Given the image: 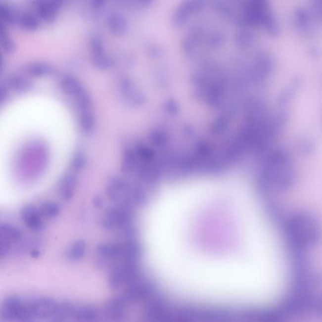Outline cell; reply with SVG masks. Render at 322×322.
I'll return each mask as SVG.
<instances>
[{
	"label": "cell",
	"mask_w": 322,
	"mask_h": 322,
	"mask_svg": "<svg viewBox=\"0 0 322 322\" xmlns=\"http://www.w3.org/2000/svg\"><path fill=\"white\" fill-rule=\"evenodd\" d=\"M152 252L157 272L178 290L227 302L251 300L266 281L252 247L249 207L233 183L180 184L157 198Z\"/></svg>",
	"instance_id": "cell-1"
},
{
	"label": "cell",
	"mask_w": 322,
	"mask_h": 322,
	"mask_svg": "<svg viewBox=\"0 0 322 322\" xmlns=\"http://www.w3.org/2000/svg\"><path fill=\"white\" fill-rule=\"evenodd\" d=\"M281 222L284 240L294 254H302L321 242L322 224L309 212H296L284 215Z\"/></svg>",
	"instance_id": "cell-2"
},
{
	"label": "cell",
	"mask_w": 322,
	"mask_h": 322,
	"mask_svg": "<svg viewBox=\"0 0 322 322\" xmlns=\"http://www.w3.org/2000/svg\"><path fill=\"white\" fill-rule=\"evenodd\" d=\"M269 164L268 184L274 193L283 194L295 186L298 178L297 167L288 150L275 149Z\"/></svg>",
	"instance_id": "cell-3"
},
{
	"label": "cell",
	"mask_w": 322,
	"mask_h": 322,
	"mask_svg": "<svg viewBox=\"0 0 322 322\" xmlns=\"http://www.w3.org/2000/svg\"><path fill=\"white\" fill-rule=\"evenodd\" d=\"M127 215L126 211L121 208H114L105 213L102 220L104 229L111 230L122 227L126 223Z\"/></svg>",
	"instance_id": "cell-4"
},
{
	"label": "cell",
	"mask_w": 322,
	"mask_h": 322,
	"mask_svg": "<svg viewBox=\"0 0 322 322\" xmlns=\"http://www.w3.org/2000/svg\"><path fill=\"white\" fill-rule=\"evenodd\" d=\"M21 217L27 228L33 231L40 230L43 228V221L38 210L33 206H27L22 210Z\"/></svg>",
	"instance_id": "cell-5"
},
{
	"label": "cell",
	"mask_w": 322,
	"mask_h": 322,
	"mask_svg": "<svg viewBox=\"0 0 322 322\" xmlns=\"http://www.w3.org/2000/svg\"><path fill=\"white\" fill-rule=\"evenodd\" d=\"M97 251L104 260H116L124 254V249L115 244H103L98 245Z\"/></svg>",
	"instance_id": "cell-6"
},
{
	"label": "cell",
	"mask_w": 322,
	"mask_h": 322,
	"mask_svg": "<svg viewBox=\"0 0 322 322\" xmlns=\"http://www.w3.org/2000/svg\"><path fill=\"white\" fill-rule=\"evenodd\" d=\"M126 189V184L119 178H114L110 180L107 187V193L111 200L119 202L123 200V195Z\"/></svg>",
	"instance_id": "cell-7"
},
{
	"label": "cell",
	"mask_w": 322,
	"mask_h": 322,
	"mask_svg": "<svg viewBox=\"0 0 322 322\" xmlns=\"http://www.w3.org/2000/svg\"><path fill=\"white\" fill-rule=\"evenodd\" d=\"M77 185V179L73 175H67L62 180L60 186L59 193L62 200L68 201L71 200L75 194Z\"/></svg>",
	"instance_id": "cell-8"
},
{
	"label": "cell",
	"mask_w": 322,
	"mask_h": 322,
	"mask_svg": "<svg viewBox=\"0 0 322 322\" xmlns=\"http://www.w3.org/2000/svg\"><path fill=\"white\" fill-rule=\"evenodd\" d=\"M108 27L113 33L122 34L126 31L127 23L126 18L121 14L113 12L108 18Z\"/></svg>",
	"instance_id": "cell-9"
},
{
	"label": "cell",
	"mask_w": 322,
	"mask_h": 322,
	"mask_svg": "<svg viewBox=\"0 0 322 322\" xmlns=\"http://www.w3.org/2000/svg\"><path fill=\"white\" fill-rule=\"evenodd\" d=\"M57 3L54 1H41L38 4L39 15L47 21L54 20L56 16Z\"/></svg>",
	"instance_id": "cell-10"
},
{
	"label": "cell",
	"mask_w": 322,
	"mask_h": 322,
	"mask_svg": "<svg viewBox=\"0 0 322 322\" xmlns=\"http://www.w3.org/2000/svg\"><path fill=\"white\" fill-rule=\"evenodd\" d=\"M61 87L64 91L76 97L84 92L82 86L76 78L72 76H66L61 81Z\"/></svg>",
	"instance_id": "cell-11"
},
{
	"label": "cell",
	"mask_w": 322,
	"mask_h": 322,
	"mask_svg": "<svg viewBox=\"0 0 322 322\" xmlns=\"http://www.w3.org/2000/svg\"><path fill=\"white\" fill-rule=\"evenodd\" d=\"M86 244L84 240H78L74 242L69 249L68 258L71 261H78L84 257Z\"/></svg>",
	"instance_id": "cell-12"
},
{
	"label": "cell",
	"mask_w": 322,
	"mask_h": 322,
	"mask_svg": "<svg viewBox=\"0 0 322 322\" xmlns=\"http://www.w3.org/2000/svg\"><path fill=\"white\" fill-rule=\"evenodd\" d=\"M8 82L10 87L17 91H24L31 86V82L28 79L18 75L11 76Z\"/></svg>",
	"instance_id": "cell-13"
},
{
	"label": "cell",
	"mask_w": 322,
	"mask_h": 322,
	"mask_svg": "<svg viewBox=\"0 0 322 322\" xmlns=\"http://www.w3.org/2000/svg\"><path fill=\"white\" fill-rule=\"evenodd\" d=\"M28 70L32 75L42 76L49 75L53 71V68L47 64L37 62L30 64L28 67Z\"/></svg>",
	"instance_id": "cell-14"
},
{
	"label": "cell",
	"mask_w": 322,
	"mask_h": 322,
	"mask_svg": "<svg viewBox=\"0 0 322 322\" xmlns=\"http://www.w3.org/2000/svg\"><path fill=\"white\" fill-rule=\"evenodd\" d=\"M20 24L27 29H35L39 26L38 18L32 14L25 13L18 18Z\"/></svg>",
	"instance_id": "cell-15"
},
{
	"label": "cell",
	"mask_w": 322,
	"mask_h": 322,
	"mask_svg": "<svg viewBox=\"0 0 322 322\" xmlns=\"http://www.w3.org/2000/svg\"><path fill=\"white\" fill-rule=\"evenodd\" d=\"M41 210L44 216L48 219H54L59 214V208L57 204L50 201L44 203Z\"/></svg>",
	"instance_id": "cell-16"
},
{
	"label": "cell",
	"mask_w": 322,
	"mask_h": 322,
	"mask_svg": "<svg viewBox=\"0 0 322 322\" xmlns=\"http://www.w3.org/2000/svg\"><path fill=\"white\" fill-rule=\"evenodd\" d=\"M80 124L83 131H85L86 133H90L94 127V120L93 115L89 111H85L81 115Z\"/></svg>",
	"instance_id": "cell-17"
},
{
	"label": "cell",
	"mask_w": 322,
	"mask_h": 322,
	"mask_svg": "<svg viewBox=\"0 0 322 322\" xmlns=\"http://www.w3.org/2000/svg\"><path fill=\"white\" fill-rule=\"evenodd\" d=\"M94 63L97 66L100 67V68H106L110 67L112 65L113 61L109 55H106L103 52L96 53L94 54L93 57H92Z\"/></svg>",
	"instance_id": "cell-18"
},
{
	"label": "cell",
	"mask_w": 322,
	"mask_h": 322,
	"mask_svg": "<svg viewBox=\"0 0 322 322\" xmlns=\"http://www.w3.org/2000/svg\"><path fill=\"white\" fill-rule=\"evenodd\" d=\"M0 14L1 17L6 22H13L18 19L17 14L7 4H0Z\"/></svg>",
	"instance_id": "cell-19"
},
{
	"label": "cell",
	"mask_w": 322,
	"mask_h": 322,
	"mask_svg": "<svg viewBox=\"0 0 322 322\" xmlns=\"http://www.w3.org/2000/svg\"><path fill=\"white\" fill-rule=\"evenodd\" d=\"M85 154L82 150H78L75 153L73 160V167L75 170L79 171L82 170L85 164Z\"/></svg>",
	"instance_id": "cell-20"
},
{
	"label": "cell",
	"mask_w": 322,
	"mask_h": 322,
	"mask_svg": "<svg viewBox=\"0 0 322 322\" xmlns=\"http://www.w3.org/2000/svg\"><path fill=\"white\" fill-rule=\"evenodd\" d=\"M91 46L94 54L103 52V41H102L101 39L98 36L92 37L91 39Z\"/></svg>",
	"instance_id": "cell-21"
},
{
	"label": "cell",
	"mask_w": 322,
	"mask_h": 322,
	"mask_svg": "<svg viewBox=\"0 0 322 322\" xmlns=\"http://www.w3.org/2000/svg\"><path fill=\"white\" fill-rule=\"evenodd\" d=\"M3 46L6 52H11L15 48V43L10 38L4 36L3 38Z\"/></svg>",
	"instance_id": "cell-22"
},
{
	"label": "cell",
	"mask_w": 322,
	"mask_h": 322,
	"mask_svg": "<svg viewBox=\"0 0 322 322\" xmlns=\"http://www.w3.org/2000/svg\"><path fill=\"white\" fill-rule=\"evenodd\" d=\"M92 204H93V206L95 208H101L103 204V199H102L100 196L97 195L94 196L93 200H92Z\"/></svg>",
	"instance_id": "cell-23"
},
{
	"label": "cell",
	"mask_w": 322,
	"mask_h": 322,
	"mask_svg": "<svg viewBox=\"0 0 322 322\" xmlns=\"http://www.w3.org/2000/svg\"><path fill=\"white\" fill-rule=\"evenodd\" d=\"M7 95H8V91L6 87H4L3 85L1 86L0 88V99H1V101H3L4 99H6Z\"/></svg>",
	"instance_id": "cell-24"
},
{
	"label": "cell",
	"mask_w": 322,
	"mask_h": 322,
	"mask_svg": "<svg viewBox=\"0 0 322 322\" xmlns=\"http://www.w3.org/2000/svg\"><path fill=\"white\" fill-rule=\"evenodd\" d=\"M103 4V0H94L93 2V6L96 7V8H100L101 6H103L102 5Z\"/></svg>",
	"instance_id": "cell-25"
}]
</instances>
